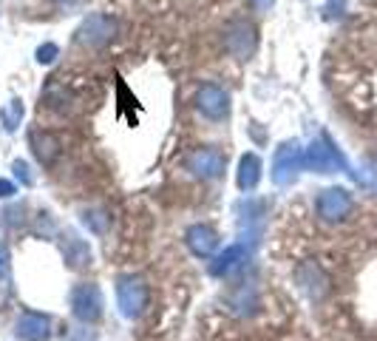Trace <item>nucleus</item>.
<instances>
[{
  "label": "nucleus",
  "mask_w": 377,
  "mask_h": 341,
  "mask_svg": "<svg viewBox=\"0 0 377 341\" xmlns=\"http://www.w3.org/2000/svg\"><path fill=\"white\" fill-rule=\"evenodd\" d=\"M17 336H23L26 341H43L48 336V322H46L43 316L26 313V316L17 322Z\"/></svg>",
  "instance_id": "11"
},
{
  "label": "nucleus",
  "mask_w": 377,
  "mask_h": 341,
  "mask_svg": "<svg viewBox=\"0 0 377 341\" xmlns=\"http://www.w3.org/2000/svg\"><path fill=\"white\" fill-rule=\"evenodd\" d=\"M11 191H14V188H11V185H6V182H0V196H9V194H11Z\"/></svg>",
  "instance_id": "15"
},
{
  "label": "nucleus",
  "mask_w": 377,
  "mask_h": 341,
  "mask_svg": "<svg viewBox=\"0 0 377 341\" xmlns=\"http://www.w3.org/2000/svg\"><path fill=\"white\" fill-rule=\"evenodd\" d=\"M241 256H244V251H241V248H230V251L218 259L221 265H216L213 271H216V273H227V271H233V268L238 265V259H241Z\"/></svg>",
  "instance_id": "14"
},
{
  "label": "nucleus",
  "mask_w": 377,
  "mask_h": 341,
  "mask_svg": "<svg viewBox=\"0 0 377 341\" xmlns=\"http://www.w3.org/2000/svg\"><path fill=\"white\" fill-rule=\"evenodd\" d=\"M31 145H34V154L40 157V162H46V165L57 157V148H60V142L51 134H40V131L31 137Z\"/></svg>",
  "instance_id": "13"
},
{
  "label": "nucleus",
  "mask_w": 377,
  "mask_h": 341,
  "mask_svg": "<svg viewBox=\"0 0 377 341\" xmlns=\"http://www.w3.org/2000/svg\"><path fill=\"white\" fill-rule=\"evenodd\" d=\"M258 46V34H255V26L247 23V20H235L224 28V48L238 57V60H247Z\"/></svg>",
  "instance_id": "2"
},
{
  "label": "nucleus",
  "mask_w": 377,
  "mask_h": 341,
  "mask_svg": "<svg viewBox=\"0 0 377 341\" xmlns=\"http://www.w3.org/2000/svg\"><path fill=\"white\" fill-rule=\"evenodd\" d=\"M188 245L196 256H210V253L218 248V236H216L213 228L196 225V228H190L188 231Z\"/></svg>",
  "instance_id": "9"
},
{
  "label": "nucleus",
  "mask_w": 377,
  "mask_h": 341,
  "mask_svg": "<svg viewBox=\"0 0 377 341\" xmlns=\"http://www.w3.org/2000/svg\"><path fill=\"white\" fill-rule=\"evenodd\" d=\"M258 177H261V162H258V157H255V154H247V157L241 159V171H238V185H241L244 191H247V188H255Z\"/></svg>",
  "instance_id": "12"
},
{
  "label": "nucleus",
  "mask_w": 377,
  "mask_h": 341,
  "mask_svg": "<svg viewBox=\"0 0 377 341\" xmlns=\"http://www.w3.org/2000/svg\"><path fill=\"white\" fill-rule=\"evenodd\" d=\"M117 302H120V308H122V313L128 319L142 316L145 308H148V285L142 279H134V276L120 279V285H117Z\"/></svg>",
  "instance_id": "1"
},
{
  "label": "nucleus",
  "mask_w": 377,
  "mask_h": 341,
  "mask_svg": "<svg viewBox=\"0 0 377 341\" xmlns=\"http://www.w3.org/2000/svg\"><path fill=\"white\" fill-rule=\"evenodd\" d=\"M307 162L315 168V171H335L338 165H344V159L338 157V151L326 142H315L307 154Z\"/></svg>",
  "instance_id": "10"
},
{
  "label": "nucleus",
  "mask_w": 377,
  "mask_h": 341,
  "mask_svg": "<svg viewBox=\"0 0 377 341\" xmlns=\"http://www.w3.org/2000/svg\"><path fill=\"white\" fill-rule=\"evenodd\" d=\"M227 168V157L218 148H196L188 157V171H193L201 179H216Z\"/></svg>",
  "instance_id": "4"
},
{
  "label": "nucleus",
  "mask_w": 377,
  "mask_h": 341,
  "mask_svg": "<svg viewBox=\"0 0 377 341\" xmlns=\"http://www.w3.org/2000/svg\"><path fill=\"white\" fill-rule=\"evenodd\" d=\"M6 271V253H3V248H0V273Z\"/></svg>",
  "instance_id": "16"
},
{
  "label": "nucleus",
  "mask_w": 377,
  "mask_h": 341,
  "mask_svg": "<svg viewBox=\"0 0 377 341\" xmlns=\"http://www.w3.org/2000/svg\"><path fill=\"white\" fill-rule=\"evenodd\" d=\"M196 105H198V111H201L204 117H210V120H224L227 111H230V97H227L224 88L207 83V85L198 88V94H196Z\"/></svg>",
  "instance_id": "6"
},
{
  "label": "nucleus",
  "mask_w": 377,
  "mask_h": 341,
  "mask_svg": "<svg viewBox=\"0 0 377 341\" xmlns=\"http://www.w3.org/2000/svg\"><path fill=\"white\" fill-rule=\"evenodd\" d=\"M304 165V157L298 151V145H284L278 154H275V165H272V179L275 182H290L295 177V171Z\"/></svg>",
  "instance_id": "8"
},
{
  "label": "nucleus",
  "mask_w": 377,
  "mask_h": 341,
  "mask_svg": "<svg viewBox=\"0 0 377 341\" xmlns=\"http://www.w3.org/2000/svg\"><path fill=\"white\" fill-rule=\"evenodd\" d=\"M315 208H318V216H321L324 222H341V219H346L349 211H352V196H349L344 188H329V191H324V194L318 196Z\"/></svg>",
  "instance_id": "5"
},
{
  "label": "nucleus",
  "mask_w": 377,
  "mask_h": 341,
  "mask_svg": "<svg viewBox=\"0 0 377 341\" xmlns=\"http://www.w3.org/2000/svg\"><path fill=\"white\" fill-rule=\"evenodd\" d=\"M114 34H117V20H114V17H108V14H91V17L80 26L77 43H83V46H88V48H100V46L111 43Z\"/></svg>",
  "instance_id": "3"
},
{
  "label": "nucleus",
  "mask_w": 377,
  "mask_h": 341,
  "mask_svg": "<svg viewBox=\"0 0 377 341\" xmlns=\"http://www.w3.org/2000/svg\"><path fill=\"white\" fill-rule=\"evenodd\" d=\"M71 305H74V313L83 319V322H94V319H100V308H102V296H100V290L94 288V285H83V288H77L74 290V296H71Z\"/></svg>",
  "instance_id": "7"
}]
</instances>
